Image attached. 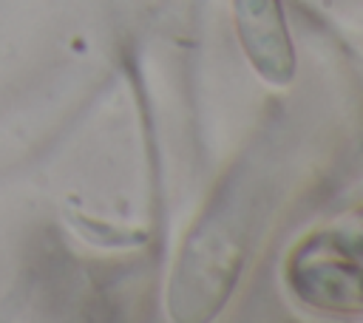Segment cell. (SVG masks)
Segmentation results:
<instances>
[{
  "instance_id": "6da1fadb",
  "label": "cell",
  "mask_w": 363,
  "mask_h": 323,
  "mask_svg": "<svg viewBox=\"0 0 363 323\" xmlns=\"http://www.w3.org/2000/svg\"><path fill=\"white\" fill-rule=\"evenodd\" d=\"M233 11L250 65L264 82L286 88L295 79V45L281 0H233Z\"/></svg>"
}]
</instances>
